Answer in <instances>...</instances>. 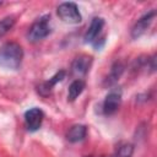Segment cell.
Instances as JSON below:
<instances>
[{
  "instance_id": "6da1fadb",
  "label": "cell",
  "mask_w": 157,
  "mask_h": 157,
  "mask_svg": "<svg viewBox=\"0 0 157 157\" xmlns=\"http://www.w3.org/2000/svg\"><path fill=\"white\" fill-rule=\"evenodd\" d=\"M23 59V49L16 42H7L0 47V67L17 70Z\"/></svg>"
},
{
  "instance_id": "7a4b0ae2",
  "label": "cell",
  "mask_w": 157,
  "mask_h": 157,
  "mask_svg": "<svg viewBox=\"0 0 157 157\" xmlns=\"http://www.w3.org/2000/svg\"><path fill=\"white\" fill-rule=\"evenodd\" d=\"M52 32V27H50V16L45 15L42 16L40 18H38L28 29L27 33V38L29 42L32 43H37L42 39H44L45 37H48Z\"/></svg>"
},
{
  "instance_id": "3957f363",
  "label": "cell",
  "mask_w": 157,
  "mask_h": 157,
  "mask_svg": "<svg viewBox=\"0 0 157 157\" xmlns=\"http://www.w3.org/2000/svg\"><path fill=\"white\" fill-rule=\"evenodd\" d=\"M56 13L59 16V18L66 23H78L81 22L82 17L81 13L78 11V7L75 2H63L58 6L56 9Z\"/></svg>"
},
{
  "instance_id": "277c9868",
  "label": "cell",
  "mask_w": 157,
  "mask_h": 157,
  "mask_svg": "<svg viewBox=\"0 0 157 157\" xmlns=\"http://www.w3.org/2000/svg\"><path fill=\"white\" fill-rule=\"evenodd\" d=\"M91 65H92V56L81 54L74 59V61L71 64V72L75 77H78V80H80V77L85 76L88 72Z\"/></svg>"
},
{
  "instance_id": "5b68a950",
  "label": "cell",
  "mask_w": 157,
  "mask_h": 157,
  "mask_svg": "<svg viewBox=\"0 0 157 157\" xmlns=\"http://www.w3.org/2000/svg\"><path fill=\"white\" fill-rule=\"evenodd\" d=\"M44 113L39 108H31L25 113V124L28 131H37L43 123Z\"/></svg>"
},
{
  "instance_id": "8992f818",
  "label": "cell",
  "mask_w": 157,
  "mask_h": 157,
  "mask_svg": "<svg viewBox=\"0 0 157 157\" xmlns=\"http://www.w3.org/2000/svg\"><path fill=\"white\" fill-rule=\"evenodd\" d=\"M155 16H156V12L155 11H150V12L145 13L142 17H140L137 20V22L134 25V27L131 28V38L136 39V38L141 37L147 31V28L151 26V23L153 22Z\"/></svg>"
},
{
  "instance_id": "52a82bcc",
  "label": "cell",
  "mask_w": 157,
  "mask_h": 157,
  "mask_svg": "<svg viewBox=\"0 0 157 157\" xmlns=\"http://www.w3.org/2000/svg\"><path fill=\"white\" fill-rule=\"evenodd\" d=\"M120 103H121L120 91H117V90L110 91L103 101V112H104V114L110 115V114L115 113L118 110V108L120 107Z\"/></svg>"
},
{
  "instance_id": "ba28073f",
  "label": "cell",
  "mask_w": 157,
  "mask_h": 157,
  "mask_svg": "<svg viewBox=\"0 0 157 157\" xmlns=\"http://www.w3.org/2000/svg\"><path fill=\"white\" fill-rule=\"evenodd\" d=\"M103 26H104V20L102 17H94L92 18L91 21V25L90 27L87 28L86 33H85V42L86 43H93L94 40L98 39V36L101 34L102 29H103Z\"/></svg>"
},
{
  "instance_id": "9c48e42d",
  "label": "cell",
  "mask_w": 157,
  "mask_h": 157,
  "mask_svg": "<svg viewBox=\"0 0 157 157\" xmlns=\"http://www.w3.org/2000/svg\"><path fill=\"white\" fill-rule=\"evenodd\" d=\"M64 78H65V71L61 70V71L56 72L53 77H50L48 81H44L43 83H40V85L38 86V92H39L42 96H48V94L50 93V91L53 90V87H54L58 82L63 81Z\"/></svg>"
},
{
  "instance_id": "30bf717a",
  "label": "cell",
  "mask_w": 157,
  "mask_h": 157,
  "mask_svg": "<svg viewBox=\"0 0 157 157\" xmlns=\"http://www.w3.org/2000/svg\"><path fill=\"white\" fill-rule=\"evenodd\" d=\"M86 134H87V128L82 124H76L69 129L66 134V139L70 142H78L86 137Z\"/></svg>"
},
{
  "instance_id": "8fae6325",
  "label": "cell",
  "mask_w": 157,
  "mask_h": 157,
  "mask_svg": "<svg viewBox=\"0 0 157 157\" xmlns=\"http://www.w3.org/2000/svg\"><path fill=\"white\" fill-rule=\"evenodd\" d=\"M85 87H86V83H85L83 80H81V78H80V80L76 78L75 81H72L71 85L69 86V91H67V101L74 102V101H75V99L83 92Z\"/></svg>"
},
{
  "instance_id": "7c38bea8",
  "label": "cell",
  "mask_w": 157,
  "mask_h": 157,
  "mask_svg": "<svg viewBox=\"0 0 157 157\" xmlns=\"http://www.w3.org/2000/svg\"><path fill=\"white\" fill-rule=\"evenodd\" d=\"M123 71H124V66H123L120 63H115V64L113 65L112 70H110L109 76L107 77V83H108V85H112V83L117 82V81L119 80V77L121 76Z\"/></svg>"
},
{
  "instance_id": "4fadbf2b",
  "label": "cell",
  "mask_w": 157,
  "mask_h": 157,
  "mask_svg": "<svg viewBox=\"0 0 157 157\" xmlns=\"http://www.w3.org/2000/svg\"><path fill=\"white\" fill-rule=\"evenodd\" d=\"M15 25V17L13 16H7L0 21V38L4 37Z\"/></svg>"
},
{
  "instance_id": "5bb4252c",
  "label": "cell",
  "mask_w": 157,
  "mask_h": 157,
  "mask_svg": "<svg viewBox=\"0 0 157 157\" xmlns=\"http://www.w3.org/2000/svg\"><path fill=\"white\" fill-rule=\"evenodd\" d=\"M134 153V146L131 144H123L118 147L114 157H131Z\"/></svg>"
},
{
  "instance_id": "9a60e30c",
  "label": "cell",
  "mask_w": 157,
  "mask_h": 157,
  "mask_svg": "<svg viewBox=\"0 0 157 157\" xmlns=\"http://www.w3.org/2000/svg\"><path fill=\"white\" fill-rule=\"evenodd\" d=\"M85 157H96V156H85Z\"/></svg>"
},
{
  "instance_id": "2e32d148",
  "label": "cell",
  "mask_w": 157,
  "mask_h": 157,
  "mask_svg": "<svg viewBox=\"0 0 157 157\" xmlns=\"http://www.w3.org/2000/svg\"><path fill=\"white\" fill-rule=\"evenodd\" d=\"M1 4H2V2H1V1H0V5H1Z\"/></svg>"
}]
</instances>
